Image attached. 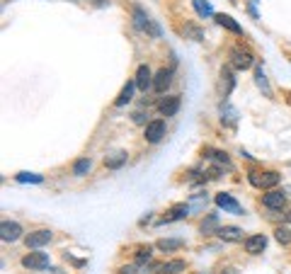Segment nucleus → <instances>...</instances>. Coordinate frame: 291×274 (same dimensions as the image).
I'll return each mask as SVG.
<instances>
[{
  "label": "nucleus",
  "instance_id": "1",
  "mask_svg": "<svg viewBox=\"0 0 291 274\" xmlns=\"http://www.w3.org/2000/svg\"><path fill=\"white\" fill-rule=\"evenodd\" d=\"M22 265L27 269H44V267H49V255L46 252H29L22 257Z\"/></svg>",
  "mask_w": 291,
  "mask_h": 274
},
{
  "label": "nucleus",
  "instance_id": "2",
  "mask_svg": "<svg viewBox=\"0 0 291 274\" xmlns=\"http://www.w3.org/2000/svg\"><path fill=\"white\" fill-rule=\"evenodd\" d=\"M184 269V262L182 260H173V262H155L151 265V272L153 274H175Z\"/></svg>",
  "mask_w": 291,
  "mask_h": 274
},
{
  "label": "nucleus",
  "instance_id": "3",
  "mask_svg": "<svg viewBox=\"0 0 291 274\" xmlns=\"http://www.w3.org/2000/svg\"><path fill=\"white\" fill-rule=\"evenodd\" d=\"M163 136H165V121L155 119V121H151V124L146 127V141H151V143H158V141H160Z\"/></svg>",
  "mask_w": 291,
  "mask_h": 274
},
{
  "label": "nucleus",
  "instance_id": "4",
  "mask_svg": "<svg viewBox=\"0 0 291 274\" xmlns=\"http://www.w3.org/2000/svg\"><path fill=\"white\" fill-rule=\"evenodd\" d=\"M250 182L255 187H274L279 182V175L277 173H253L250 175Z\"/></svg>",
  "mask_w": 291,
  "mask_h": 274
},
{
  "label": "nucleus",
  "instance_id": "5",
  "mask_svg": "<svg viewBox=\"0 0 291 274\" xmlns=\"http://www.w3.org/2000/svg\"><path fill=\"white\" fill-rule=\"evenodd\" d=\"M19 236H22V228H19V223H8V221H5V223L0 226V238H3L5 243H15Z\"/></svg>",
  "mask_w": 291,
  "mask_h": 274
},
{
  "label": "nucleus",
  "instance_id": "6",
  "mask_svg": "<svg viewBox=\"0 0 291 274\" xmlns=\"http://www.w3.org/2000/svg\"><path fill=\"white\" fill-rule=\"evenodd\" d=\"M264 247H267V238L264 236H250L245 240V250L250 252V255H260Z\"/></svg>",
  "mask_w": 291,
  "mask_h": 274
},
{
  "label": "nucleus",
  "instance_id": "7",
  "mask_svg": "<svg viewBox=\"0 0 291 274\" xmlns=\"http://www.w3.org/2000/svg\"><path fill=\"white\" fill-rule=\"evenodd\" d=\"M170 82H173V73H170V71H158V73H155V78H153V88L158 92H165L168 90V88H170Z\"/></svg>",
  "mask_w": 291,
  "mask_h": 274
},
{
  "label": "nucleus",
  "instance_id": "8",
  "mask_svg": "<svg viewBox=\"0 0 291 274\" xmlns=\"http://www.w3.org/2000/svg\"><path fill=\"white\" fill-rule=\"evenodd\" d=\"M51 240V233L49 230H34L27 236V247H41Z\"/></svg>",
  "mask_w": 291,
  "mask_h": 274
},
{
  "label": "nucleus",
  "instance_id": "9",
  "mask_svg": "<svg viewBox=\"0 0 291 274\" xmlns=\"http://www.w3.org/2000/svg\"><path fill=\"white\" fill-rule=\"evenodd\" d=\"M216 204L221 206V209L231 211V214H240V204H238L231 194H216Z\"/></svg>",
  "mask_w": 291,
  "mask_h": 274
},
{
  "label": "nucleus",
  "instance_id": "10",
  "mask_svg": "<svg viewBox=\"0 0 291 274\" xmlns=\"http://www.w3.org/2000/svg\"><path fill=\"white\" fill-rule=\"evenodd\" d=\"M177 110H180V97H177V95L165 97V100L160 102V114H163V117H173Z\"/></svg>",
  "mask_w": 291,
  "mask_h": 274
},
{
  "label": "nucleus",
  "instance_id": "11",
  "mask_svg": "<svg viewBox=\"0 0 291 274\" xmlns=\"http://www.w3.org/2000/svg\"><path fill=\"white\" fill-rule=\"evenodd\" d=\"M233 66H236L238 71H245V68H250L253 66V56L247 54V51H233Z\"/></svg>",
  "mask_w": 291,
  "mask_h": 274
},
{
  "label": "nucleus",
  "instance_id": "12",
  "mask_svg": "<svg viewBox=\"0 0 291 274\" xmlns=\"http://www.w3.org/2000/svg\"><path fill=\"white\" fill-rule=\"evenodd\" d=\"M264 206H269V209H282L284 206V194L282 192H269L262 197Z\"/></svg>",
  "mask_w": 291,
  "mask_h": 274
},
{
  "label": "nucleus",
  "instance_id": "13",
  "mask_svg": "<svg viewBox=\"0 0 291 274\" xmlns=\"http://www.w3.org/2000/svg\"><path fill=\"white\" fill-rule=\"evenodd\" d=\"M187 206L184 204H177V206H173V209L168 211V216H163V223H170V221H180V219H184L187 216Z\"/></svg>",
  "mask_w": 291,
  "mask_h": 274
},
{
  "label": "nucleus",
  "instance_id": "14",
  "mask_svg": "<svg viewBox=\"0 0 291 274\" xmlns=\"http://www.w3.org/2000/svg\"><path fill=\"white\" fill-rule=\"evenodd\" d=\"M218 238H223V240H240L243 230L236 228V226H223V228H218Z\"/></svg>",
  "mask_w": 291,
  "mask_h": 274
},
{
  "label": "nucleus",
  "instance_id": "15",
  "mask_svg": "<svg viewBox=\"0 0 291 274\" xmlns=\"http://www.w3.org/2000/svg\"><path fill=\"white\" fill-rule=\"evenodd\" d=\"M136 85L141 90H148V85H151V71H148V66H141L136 71Z\"/></svg>",
  "mask_w": 291,
  "mask_h": 274
},
{
  "label": "nucleus",
  "instance_id": "16",
  "mask_svg": "<svg viewBox=\"0 0 291 274\" xmlns=\"http://www.w3.org/2000/svg\"><path fill=\"white\" fill-rule=\"evenodd\" d=\"M216 22L221 25V27H226V29H231V32H240V25H238L236 19L231 17V15H216Z\"/></svg>",
  "mask_w": 291,
  "mask_h": 274
},
{
  "label": "nucleus",
  "instance_id": "17",
  "mask_svg": "<svg viewBox=\"0 0 291 274\" xmlns=\"http://www.w3.org/2000/svg\"><path fill=\"white\" fill-rule=\"evenodd\" d=\"M131 95H134V82H127V85H124V90L119 92V97H117V102H114V104H117V107L127 104V102L131 100Z\"/></svg>",
  "mask_w": 291,
  "mask_h": 274
},
{
  "label": "nucleus",
  "instance_id": "18",
  "mask_svg": "<svg viewBox=\"0 0 291 274\" xmlns=\"http://www.w3.org/2000/svg\"><path fill=\"white\" fill-rule=\"evenodd\" d=\"M192 3H194V10L199 12L201 17H209L211 15V5L206 3V0H192Z\"/></svg>",
  "mask_w": 291,
  "mask_h": 274
},
{
  "label": "nucleus",
  "instance_id": "19",
  "mask_svg": "<svg viewBox=\"0 0 291 274\" xmlns=\"http://www.w3.org/2000/svg\"><path fill=\"white\" fill-rule=\"evenodd\" d=\"M221 78H223V80H221V92H223V95H228V92L233 90V78H231V73H228V71H223V73H221Z\"/></svg>",
  "mask_w": 291,
  "mask_h": 274
},
{
  "label": "nucleus",
  "instance_id": "20",
  "mask_svg": "<svg viewBox=\"0 0 291 274\" xmlns=\"http://www.w3.org/2000/svg\"><path fill=\"white\" fill-rule=\"evenodd\" d=\"M88 170H90V160H88V158L78 160V163H75V167H73V173H75V175H85Z\"/></svg>",
  "mask_w": 291,
  "mask_h": 274
},
{
  "label": "nucleus",
  "instance_id": "21",
  "mask_svg": "<svg viewBox=\"0 0 291 274\" xmlns=\"http://www.w3.org/2000/svg\"><path fill=\"white\" fill-rule=\"evenodd\" d=\"M158 247L160 250H177V247H182V240H160Z\"/></svg>",
  "mask_w": 291,
  "mask_h": 274
},
{
  "label": "nucleus",
  "instance_id": "22",
  "mask_svg": "<svg viewBox=\"0 0 291 274\" xmlns=\"http://www.w3.org/2000/svg\"><path fill=\"white\" fill-rule=\"evenodd\" d=\"M148 260H151V247H138L136 262H148Z\"/></svg>",
  "mask_w": 291,
  "mask_h": 274
},
{
  "label": "nucleus",
  "instance_id": "23",
  "mask_svg": "<svg viewBox=\"0 0 291 274\" xmlns=\"http://www.w3.org/2000/svg\"><path fill=\"white\" fill-rule=\"evenodd\" d=\"M277 240H279V243H291V230L289 228H277Z\"/></svg>",
  "mask_w": 291,
  "mask_h": 274
},
{
  "label": "nucleus",
  "instance_id": "24",
  "mask_svg": "<svg viewBox=\"0 0 291 274\" xmlns=\"http://www.w3.org/2000/svg\"><path fill=\"white\" fill-rule=\"evenodd\" d=\"M19 182H41V175H29V173H22L17 175Z\"/></svg>",
  "mask_w": 291,
  "mask_h": 274
},
{
  "label": "nucleus",
  "instance_id": "25",
  "mask_svg": "<svg viewBox=\"0 0 291 274\" xmlns=\"http://www.w3.org/2000/svg\"><path fill=\"white\" fill-rule=\"evenodd\" d=\"M124 160H127V156H124V153H117V158H109L107 165H109V167H119Z\"/></svg>",
  "mask_w": 291,
  "mask_h": 274
},
{
  "label": "nucleus",
  "instance_id": "26",
  "mask_svg": "<svg viewBox=\"0 0 291 274\" xmlns=\"http://www.w3.org/2000/svg\"><path fill=\"white\" fill-rule=\"evenodd\" d=\"M134 15H136V25H138V27H148V17H146L141 10H136Z\"/></svg>",
  "mask_w": 291,
  "mask_h": 274
},
{
  "label": "nucleus",
  "instance_id": "27",
  "mask_svg": "<svg viewBox=\"0 0 291 274\" xmlns=\"http://www.w3.org/2000/svg\"><path fill=\"white\" fill-rule=\"evenodd\" d=\"M121 274H136V269H134V267H124V269H121Z\"/></svg>",
  "mask_w": 291,
  "mask_h": 274
}]
</instances>
